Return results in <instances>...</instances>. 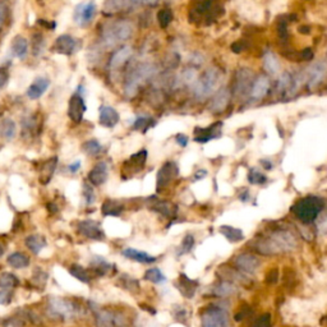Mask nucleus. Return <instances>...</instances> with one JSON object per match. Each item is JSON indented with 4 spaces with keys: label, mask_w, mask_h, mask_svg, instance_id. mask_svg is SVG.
<instances>
[{
    "label": "nucleus",
    "mask_w": 327,
    "mask_h": 327,
    "mask_svg": "<svg viewBox=\"0 0 327 327\" xmlns=\"http://www.w3.org/2000/svg\"><path fill=\"white\" fill-rule=\"evenodd\" d=\"M133 33V27L128 22H118V23L110 24L104 32V45L106 48H114L118 44L128 40Z\"/></svg>",
    "instance_id": "20e7f679"
},
{
    "label": "nucleus",
    "mask_w": 327,
    "mask_h": 327,
    "mask_svg": "<svg viewBox=\"0 0 327 327\" xmlns=\"http://www.w3.org/2000/svg\"><path fill=\"white\" fill-rule=\"evenodd\" d=\"M122 255L128 260H132L134 262H138V264H154L156 261V257L149 255L144 250L136 249V248H125V249H123Z\"/></svg>",
    "instance_id": "dca6fc26"
},
{
    "label": "nucleus",
    "mask_w": 327,
    "mask_h": 327,
    "mask_svg": "<svg viewBox=\"0 0 327 327\" xmlns=\"http://www.w3.org/2000/svg\"><path fill=\"white\" fill-rule=\"evenodd\" d=\"M54 60L56 61V63L59 64V65H61V67H64V65H67V56L65 55H61V54H56V55H54Z\"/></svg>",
    "instance_id": "5fc2aeb1"
},
{
    "label": "nucleus",
    "mask_w": 327,
    "mask_h": 327,
    "mask_svg": "<svg viewBox=\"0 0 327 327\" xmlns=\"http://www.w3.org/2000/svg\"><path fill=\"white\" fill-rule=\"evenodd\" d=\"M144 280L150 282H154V284H164L166 281V276L164 275V272L160 269H149L144 274Z\"/></svg>",
    "instance_id": "473e14b6"
},
{
    "label": "nucleus",
    "mask_w": 327,
    "mask_h": 327,
    "mask_svg": "<svg viewBox=\"0 0 327 327\" xmlns=\"http://www.w3.org/2000/svg\"><path fill=\"white\" fill-rule=\"evenodd\" d=\"M266 175L264 173H261V170H258L257 168H252L248 175V180L252 184H262L266 181Z\"/></svg>",
    "instance_id": "a19ab883"
},
{
    "label": "nucleus",
    "mask_w": 327,
    "mask_h": 327,
    "mask_svg": "<svg viewBox=\"0 0 327 327\" xmlns=\"http://www.w3.org/2000/svg\"><path fill=\"white\" fill-rule=\"evenodd\" d=\"M270 88V80L266 76H261L253 83V87L250 90V97L253 100H261L264 99L267 95V91Z\"/></svg>",
    "instance_id": "a211bd4d"
},
{
    "label": "nucleus",
    "mask_w": 327,
    "mask_h": 327,
    "mask_svg": "<svg viewBox=\"0 0 327 327\" xmlns=\"http://www.w3.org/2000/svg\"><path fill=\"white\" fill-rule=\"evenodd\" d=\"M235 264L238 269L245 274H255L260 267L261 262L256 256L249 255V253H242L235 258Z\"/></svg>",
    "instance_id": "f8f14e48"
},
{
    "label": "nucleus",
    "mask_w": 327,
    "mask_h": 327,
    "mask_svg": "<svg viewBox=\"0 0 327 327\" xmlns=\"http://www.w3.org/2000/svg\"><path fill=\"white\" fill-rule=\"evenodd\" d=\"M113 319H114L115 327H127V319L123 314H113Z\"/></svg>",
    "instance_id": "8fccbe9b"
},
{
    "label": "nucleus",
    "mask_w": 327,
    "mask_h": 327,
    "mask_svg": "<svg viewBox=\"0 0 327 327\" xmlns=\"http://www.w3.org/2000/svg\"><path fill=\"white\" fill-rule=\"evenodd\" d=\"M198 282H194L193 280L188 279L186 275H181L180 280H179V290L186 298H192L196 293V287H197Z\"/></svg>",
    "instance_id": "b1692460"
},
{
    "label": "nucleus",
    "mask_w": 327,
    "mask_h": 327,
    "mask_svg": "<svg viewBox=\"0 0 327 327\" xmlns=\"http://www.w3.org/2000/svg\"><path fill=\"white\" fill-rule=\"evenodd\" d=\"M70 274L76 277V279L80 280L81 282H87L88 281V275L85 270L81 266H73L70 269Z\"/></svg>",
    "instance_id": "49530a36"
},
{
    "label": "nucleus",
    "mask_w": 327,
    "mask_h": 327,
    "mask_svg": "<svg viewBox=\"0 0 327 327\" xmlns=\"http://www.w3.org/2000/svg\"><path fill=\"white\" fill-rule=\"evenodd\" d=\"M322 208H323V202L321 201V198L309 197L296 203L293 207V212L296 213L299 220L307 224L316 220L317 216L321 213Z\"/></svg>",
    "instance_id": "7ed1b4c3"
},
{
    "label": "nucleus",
    "mask_w": 327,
    "mask_h": 327,
    "mask_svg": "<svg viewBox=\"0 0 327 327\" xmlns=\"http://www.w3.org/2000/svg\"><path fill=\"white\" fill-rule=\"evenodd\" d=\"M76 151H77V144H76V142L68 141L64 143L63 149H61V155H63V157H65V159H69V157H72L73 155L76 154Z\"/></svg>",
    "instance_id": "a18cd8bd"
},
{
    "label": "nucleus",
    "mask_w": 327,
    "mask_h": 327,
    "mask_svg": "<svg viewBox=\"0 0 327 327\" xmlns=\"http://www.w3.org/2000/svg\"><path fill=\"white\" fill-rule=\"evenodd\" d=\"M8 264L11 265L13 269H24L29 265V261L27 258V256H24L23 253H12L8 257Z\"/></svg>",
    "instance_id": "7c9ffc66"
},
{
    "label": "nucleus",
    "mask_w": 327,
    "mask_h": 327,
    "mask_svg": "<svg viewBox=\"0 0 327 327\" xmlns=\"http://www.w3.org/2000/svg\"><path fill=\"white\" fill-rule=\"evenodd\" d=\"M220 233L229 240V242H232V243L242 242V240L244 239V234H243L242 230L238 228H233V226H229V225L220 226Z\"/></svg>",
    "instance_id": "5701e85b"
},
{
    "label": "nucleus",
    "mask_w": 327,
    "mask_h": 327,
    "mask_svg": "<svg viewBox=\"0 0 327 327\" xmlns=\"http://www.w3.org/2000/svg\"><path fill=\"white\" fill-rule=\"evenodd\" d=\"M144 0H109L106 4V9L112 12L120 11V9H127L130 7L138 6L139 3H142Z\"/></svg>",
    "instance_id": "a878e982"
},
{
    "label": "nucleus",
    "mask_w": 327,
    "mask_h": 327,
    "mask_svg": "<svg viewBox=\"0 0 327 327\" xmlns=\"http://www.w3.org/2000/svg\"><path fill=\"white\" fill-rule=\"evenodd\" d=\"M132 53H133V51H132V48H130V46H124V48L120 49L119 51H117L112 59L113 69H117V68L122 67L123 64H124L125 61L130 58Z\"/></svg>",
    "instance_id": "393cba45"
},
{
    "label": "nucleus",
    "mask_w": 327,
    "mask_h": 327,
    "mask_svg": "<svg viewBox=\"0 0 327 327\" xmlns=\"http://www.w3.org/2000/svg\"><path fill=\"white\" fill-rule=\"evenodd\" d=\"M221 73L216 68L207 69L202 75V77L197 78L194 83V95L198 100L207 99L220 87Z\"/></svg>",
    "instance_id": "f03ea898"
},
{
    "label": "nucleus",
    "mask_w": 327,
    "mask_h": 327,
    "mask_svg": "<svg viewBox=\"0 0 327 327\" xmlns=\"http://www.w3.org/2000/svg\"><path fill=\"white\" fill-rule=\"evenodd\" d=\"M12 203L19 210L29 207L32 203V198L28 193L26 183L18 175H13L11 178V189H9Z\"/></svg>",
    "instance_id": "39448f33"
},
{
    "label": "nucleus",
    "mask_w": 327,
    "mask_h": 327,
    "mask_svg": "<svg viewBox=\"0 0 327 327\" xmlns=\"http://www.w3.org/2000/svg\"><path fill=\"white\" fill-rule=\"evenodd\" d=\"M81 193H82L83 198H85V201L87 205H92V203L95 202V200H96L95 191H93V188L88 183L83 184V189Z\"/></svg>",
    "instance_id": "37998d69"
},
{
    "label": "nucleus",
    "mask_w": 327,
    "mask_h": 327,
    "mask_svg": "<svg viewBox=\"0 0 327 327\" xmlns=\"http://www.w3.org/2000/svg\"><path fill=\"white\" fill-rule=\"evenodd\" d=\"M49 311L58 318L69 319L77 314V307L70 302L64 301L59 297H54V298H50V302H49Z\"/></svg>",
    "instance_id": "1a4fd4ad"
},
{
    "label": "nucleus",
    "mask_w": 327,
    "mask_h": 327,
    "mask_svg": "<svg viewBox=\"0 0 327 327\" xmlns=\"http://www.w3.org/2000/svg\"><path fill=\"white\" fill-rule=\"evenodd\" d=\"M102 210H104V212L106 213V215L115 216L123 210V206L120 205V203L118 202V201L110 200V201H107L106 203H105L104 207H102Z\"/></svg>",
    "instance_id": "ea45409f"
},
{
    "label": "nucleus",
    "mask_w": 327,
    "mask_h": 327,
    "mask_svg": "<svg viewBox=\"0 0 327 327\" xmlns=\"http://www.w3.org/2000/svg\"><path fill=\"white\" fill-rule=\"evenodd\" d=\"M91 306H93L95 309V319L96 326L97 327H115L114 319H113V313L107 311H100L97 309V304L95 301L91 302Z\"/></svg>",
    "instance_id": "6ab92c4d"
},
{
    "label": "nucleus",
    "mask_w": 327,
    "mask_h": 327,
    "mask_svg": "<svg viewBox=\"0 0 327 327\" xmlns=\"http://www.w3.org/2000/svg\"><path fill=\"white\" fill-rule=\"evenodd\" d=\"M202 327H229V316L225 309L220 307L207 308L201 316Z\"/></svg>",
    "instance_id": "6e6552de"
},
{
    "label": "nucleus",
    "mask_w": 327,
    "mask_h": 327,
    "mask_svg": "<svg viewBox=\"0 0 327 327\" xmlns=\"http://www.w3.org/2000/svg\"><path fill=\"white\" fill-rule=\"evenodd\" d=\"M14 157V151L11 147H6L0 151V165L8 164L12 159Z\"/></svg>",
    "instance_id": "de8ad7c7"
},
{
    "label": "nucleus",
    "mask_w": 327,
    "mask_h": 327,
    "mask_svg": "<svg viewBox=\"0 0 327 327\" xmlns=\"http://www.w3.org/2000/svg\"><path fill=\"white\" fill-rule=\"evenodd\" d=\"M33 19H35V14L31 13V14H29V24H32V23H33V22H35V21H33Z\"/></svg>",
    "instance_id": "680f3d73"
},
{
    "label": "nucleus",
    "mask_w": 327,
    "mask_h": 327,
    "mask_svg": "<svg viewBox=\"0 0 327 327\" xmlns=\"http://www.w3.org/2000/svg\"><path fill=\"white\" fill-rule=\"evenodd\" d=\"M99 117L104 127H114L119 122V114L110 106L102 107L101 112L99 113Z\"/></svg>",
    "instance_id": "4be33fe9"
},
{
    "label": "nucleus",
    "mask_w": 327,
    "mask_h": 327,
    "mask_svg": "<svg viewBox=\"0 0 327 327\" xmlns=\"http://www.w3.org/2000/svg\"><path fill=\"white\" fill-rule=\"evenodd\" d=\"M174 314H176V321H186L187 318V311L181 307H176V311H174Z\"/></svg>",
    "instance_id": "864d4df0"
},
{
    "label": "nucleus",
    "mask_w": 327,
    "mask_h": 327,
    "mask_svg": "<svg viewBox=\"0 0 327 327\" xmlns=\"http://www.w3.org/2000/svg\"><path fill=\"white\" fill-rule=\"evenodd\" d=\"M3 255H4V248H3V245L0 244V257H2Z\"/></svg>",
    "instance_id": "e2e57ef3"
},
{
    "label": "nucleus",
    "mask_w": 327,
    "mask_h": 327,
    "mask_svg": "<svg viewBox=\"0 0 327 327\" xmlns=\"http://www.w3.org/2000/svg\"><path fill=\"white\" fill-rule=\"evenodd\" d=\"M83 150H85L86 154L91 155V156H95V155L101 152V144L97 141H88L83 144Z\"/></svg>",
    "instance_id": "c03bdc74"
},
{
    "label": "nucleus",
    "mask_w": 327,
    "mask_h": 327,
    "mask_svg": "<svg viewBox=\"0 0 327 327\" xmlns=\"http://www.w3.org/2000/svg\"><path fill=\"white\" fill-rule=\"evenodd\" d=\"M93 14H95V6L93 3H87L82 7V9H80L78 13V23L86 24L92 19Z\"/></svg>",
    "instance_id": "2f4dec72"
},
{
    "label": "nucleus",
    "mask_w": 327,
    "mask_h": 327,
    "mask_svg": "<svg viewBox=\"0 0 327 327\" xmlns=\"http://www.w3.org/2000/svg\"><path fill=\"white\" fill-rule=\"evenodd\" d=\"M73 11L72 8H65L64 11H61V13L59 14L58 19H56V32L60 33V32H64L67 29V27L70 24V21H72Z\"/></svg>",
    "instance_id": "cd10ccee"
},
{
    "label": "nucleus",
    "mask_w": 327,
    "mask_h": 327,
    "mask_svg": "<svg viewBox=\"0 0 327 327\" xmlns=\"http://www.w3.org/2000/svg\"><path fill=\"white\" fill-rule=\"evenodd\" d=\"M4 181H6V176H4L3 174H0V187L3 186Z\"/></svg>",
    "instance_id": "052dcab7"
},
{
    "label": "nucleus",
    "mask_w": 327,
    "mask_h": 327,
    "mask_svg": "<svg viewBox=\"0 0 327 327\" xmlns=\"http://www.w3.org/2000/svg\"><path fill=\"white\" fill-rule=\"evenodd\" d=\"M70 2H72L73 4H78V3H81V2H83V0H70Z\"/></svg>",
    "instance_id": "0e129e2a"
},
{
    "label": "nucleus",
    "mask_w": 327,
    "mask_h": 327,
    "mask_svg": "<svg viewBox=\"0 0 327 327\" xmlns=\"http://www.w3.org/2000/svg\"><path fill=\"white\" fill-rule=\"evenodd\" d=\"M264 67L266 69V72L269 75H271L272 77L277 76L281 70V65H280L279 59L276 58L275 54H272L271 51H267L264 56Z\"/></svg>",
    "instance_id": "aec40b11"
},
{
    "label": "nucleus",
    "mask_w": 327,
    "mask_h": 327,
    "mask_svg": "<svg viewBox=\"0 0 327 327\" xmlns=\"http://www.w3.org/2000/svg\"><path fill=\"white\" fill-rule=\"evenodd\" d=\"M65 194H67L68 200L73 202L75 205H78L81 200V186L78 181L72 180L65 187Z\"/></svg>",
    "instance_id": "c756f323"
},
{
    "label": "nucleus",
    "mask_w": 327,
    "mask_h": 327,
    "mask_svg": "<svg viewBox=\"0 0 327 327\" xmlns=\"http://www.w3.org/2000/svg\"><path fill=\"white\" fill-rule=\"evenodd\" d=\"M49 86H50L49 81L44 80V78L35 81V82L31 83L28 87V97L31 100L39 99V97H41V96L46 92V90L49 88Z\"/></svg>",
    "instance_id": "412c9836"
},
{
    "label": "nucleus",
    "mask_w": 327,
    "mask_h": 327,
    "mask_svg": "<svg viewBox=\"0 0 327 327\" xmlns=\"http://www.w3.org/2000/svg\"><path fill=\"white\" fill-rule=\"evenodd\" d=\"M32 78H33V73L28 69H19L17 70L16 75L11 78L9 81V91L12 92H23L24 90L29 87L32 82Z\"/></svg>",
    "instance_id": "9b49d317"
},
{
    "label": "nucleus",
    "mask_w": 327,
    "mask_h": 327,
    "mask_svg": "<svg viewBox=\"0 0 327 327\" xmlns=\"http://www.w3.org/2000/svg\"><path fill=\"white\" fill-rule=\"evenodd\" d=\"M80 168H81V160H76V161H73L72 164L68 166V169H69L70 173H77L78 169Z\"/></svg>",
    "instance_id": "4d7b16f0"
},
{
    "label": "nucleus",
    "mask_w": 327,
    "mask_h": 327,
    "mask_svg": "<svg viewBox=\"0 0 327 327\" xmlns=\"http://www.w3.org/2000/svg\"><path fill=\"white\" fill-rule=\"evenodd\" d=\"M298 245L296 235L286 230L272 233L264 240H260L257 244L258 252L262 255H279L284 252H292Z\"/></svg>",
    "instance_id": "f257e3e1"
},
{
    "label": "nucleus",
    "mask_w": 327,
    "mask_h": 327,
    "mask_svg": "<svg viewBox=\"0 0 327 327\" xmlns=\"http://www.w3.org/2000/svg\"><path fill=\"white\" fill-rule=\"evenodd\" d=\"M2 134L6 139L14 138V136H16V124H14L13 120H4L3 124H2Z\"/></svg>",
    "instance_id": "4c0bfd02"
},
{
    "label": "nucleus",
    "mask_w": 327,
    "mask_h": 327,
    "mask_svg": "<svg viewBox=\"0 0 327 327\" xmlns=\"http://www.w3.org/2000/svg\"><path fill=\"white\" fill-rule=\"evenodd\" d=\"M250 87V76L248 70H239L238 75V83H237V92L245 93V91L249 90Z\"/></svg>",
    "instance_id": "72a5a7b5"
},
{
    "label": "nucleus",
    "mask_w": 327,
    "mask_h": 327,
    "mask_svg": "<svg viewBox=\"0 0 327 327\" xmlns=\"http://www.w3.org/2000/svg\"><path fill=\"white\" fill-rule=\"evenodd\" d=\"M95 2H96V3H101L102 0H95Z\"/></svg>",
    "instance_id": "69168bd1"
},
{
    "label": "nucleus",
    "mask_w": 327,
    "mask_h": 327,
    "mask_svg": "<svg viewBox=\"0 0 327 327\" xmlns=\"http://www.w3.org/2000/svg\"><path fill=\"white\" fill-rule=\"evenodd\" d=\"M193 245H194V238L189 234L186 235V237H184V239L181 240L180 248H179V256L187 255V253L191 252V249L193 248Z\"/></svg>",
    "instance_id": "79ce46f5"
},
{
    "label": "nucleus",
    "mask_w": 327,
    "mask_h": 327,
    "mask_svg": "<svg viewBox=\"0 0 327 327\" xmlns=\"http://www.w3.org/2000/svg\"><path fill=\"white\" fill-rule=\"evenodd\" d=\"M26 245L28 249H31L32 252L36 253V255H39V253H40L41 250L46 247V242H45V239L41 237V235L33 234V235H29V237H27Z\"/></svg>",
    "instance_id": "bb28decb"
},
{
    "label": "nucleus",
    "mask_w": 327,
    "mask_h": 327,
    "mask_svg": "<svg viewBox=\"0 0 327 327\" xmlns=\"http://www.w3.org/2000/svg\"><path fill=\"white\" fill-rule=\"evenodd\" d=\"M27 48H28V46H27V41L24 40V39H19V40H17L16 43L13 44V46H12V53H13L14 56L22 59L26 56Z\"/></svg>",
    "instance_id": "e433bc0d"
},
{
    "label": "nucleus",
    "mask_w": 327,
    "mask_h": 327,
    "mask_svg": "<svg viewBox=\"0 0 327 327\" xmlns=\"http://www.w3.org/2000/svg\"><path fill=\"white\" fill-rule=\"evenodd\" d=\"M155 73V68L152 64H141L139 67H137L133 70V73L130 75L129 80L127 81V86H125V93L128 96H133L137 92L139 86L149 80L152 75Z\"/></svg>",
    "instance_id": "423d86ee"
},
{
    "label": "nucleus",
    "mask_w": 327,
    "mask_h": 327,
    "mask_svg": "<svg viewBox=\"0 0 327 327\" xmlns=\"http://www.w3.org/2000/svg\"><path fill=\"white\" fill-rule=\"evenodd\" d=\"M270 321H271V318H270L269 314H266V316H262L261 318H258L257 321H256L255 327H269Z\"/></svg>",
    "instance_id": "3c124183"
},
{
    "label": "nucleus",
    "mask_w": 327,
    "mask_h": 327,
    "mask_svg": "<svg viewBox=\"0 0 327 327\" xmlns=\"http://www.w3.org/2000/svg\"><path fill=\"white\" fill-rule=\"evenodd\" d=\"M12 219H13V215H12L11 210H9L8 206L6 203H2L0 205V232H7L9 230L12 225Z\"/></svg>",
    "instance_id": "c85d7f7f"
},
{
    "label": "nucleus",
    "mask_w": 327,
    "mask_h": 327,
    "mask_svg": "<svg viewBox=\"0 0 327 327\" xmlns=\"http://www.w3.org/2000/svg\"><path fill=\"white\" fill-rule=\"evenodd\" d=\"M178 175V166L174 162H166L157 173V189L165 188Z\"/></svg>",
    "instance_id": "ddd939ff"
},
{
    "label": "nucleus",
    "mask_w": 327,
    "mask_h": 327,
    "mask_svg": "<svg viewBox=\"0 0 327 327\" xmlns=\"http://www.w3.org/2000/svg\"><path fill=\"white\" fill-rule=\"evenodd\" d=\"M235 292H237V287H235L233 284H230V282H226V281L220 282V284L216 285L215 289H213L215 296L217 297L233 296Z\"/></svg>",
    "instance_id": "f704fd0d"
},
{
    "label": "nucleus",
    "mask_w": 327,
    "mask_h": 327,
    "mask_svg": "<svg viewBox=\"0 0 327 327\" xmlns=\"http://www.w3.org/2000/svg\"><path fill=\"white\" fill-rule=\"evenodd\" d=\"M17 284H18V280L14 275L8 274V272L0 275V287L9 289V287H14Z\"/></svg>",
    "instance_id": "58836bf2"
},
{
    "label": "nucleus",
    "mask_w": 327,
    "mask_h": 327,
    "mask_svg": "<svg viewBox=\"0 0 327 327\" xmlns=\"http://www.w3.org/2000/svg\"><path fill=\"white\" fill-rule=\"evenodd\" d=\"M54 277L56 281L59 282L61 287L64 290L70 293H86L87 292V286L83 282H81L80 280L76 279L70 272L65 271L61 267L55 266L54 269Z\"/></svg>",
    "instance_id": "0eeeda50"
},
{
    "label": "nucleus",
    "mask_w": 327,
    "mask_h": 327,
    "mask_svg": "<svg viewBox=\"0 0 327 327\" xmlns=\"http://www.w3.org/2000/svg\"><path fill=\"white\" fill-rule=\"evenodd\" d=\"M91 249H92V252L96 253L97 256L105 255V253H107V250H109V249H107L106 245L102 244V243H100V242L95 243V244H93L92 247H91Z\"/></svg>",
    "instance_id": "09e8293b"
},
{
    "label": "nucleus",
    "mask_w": 327,
    "mask_h": 327,
    "mask_svg": "<svg viewBox=\"0 0 327 327\" xmlns=\"http://www.w3.org/2000/svg\"><path fill=\"white\" fill-rule=\"evenodd\" d=\"M176 142H178L181 147H186L187 144H188V137L184 136V134H178V136H176Z\"/></svg>",
    "instance_id": "13d9d810"
},
{
    "label": "nucleus",
    "mask_w": 327,
    "mask_h": 327,
    "mask_svg": "<svg viewBox=\"0 0 327 327\" xmlns=\"http://www.w3.org/2000/svg\"><path fill=\"white\" fill-rule=\"evenodd\" d=\"M11 301V292L8 290H2L0 292V306H6Z\"/></svg>",
    "instance_id": "603ef678"
},
{
    "label": "nucleus",
    "mask_w": 327,
    "mask_h": 327,
    "mask_svg": "<svg viewBox=\"0 0 327 327\" xmlns=\"http://www.w3.org/2000/svg\"><path fill=\"white\" fill-rule=\"evenodd\" d=\"M154 210L159 211L161 215L166 216V217H171L174 213V207L170 202H166V201H156L154 203Z\"/></svg>",
    "instance_id": "c9c22d12"
},
{
    "label": "nucleus",
    "mask_w": 327,
    "mask_h": 327,
    "mask_svg": "<svg viewBox=\"0 0 327 327\" xmlns=\"http://www.w3.org/2000/svg\"><path fill=\"white\" fill-rule=\"evenodd\" d=\"M318 230L321 233H327V216H323L322 220L318 223Z\"/></svg>",
    "instance_id": "6e6d98bb"
},
{
    "label": "nucleus",
    "mask_w": 327,
    "mask_h": 327,
    "mask_svg": "<svg viewBox=\"0 0 327 327\" xmlns=\"http://www.w3.org/2000/svg\"><path fill=\"white\" fill-rule=\"evenodd\" d=\"M107 178H109V166L105 161L96 164L92 170L90 171V174H88V179L95 186H101L107 180Z\"/></svg>",
    "instance_id": "4468645a"
},
{
    "label": "nucleus",
    "mask_w": 327,
    "mask_h": 327,
    "mask_svg": "<svg viewBox=\"0 0 327 327\" xmlns=\"http://www.w3.org/2000/svg\"><path fill=\"white\" fill-rule=\"evenodd\" d=\"M327 77V64L324 61H316L307 69L306 82L311 88L317 87Z\"/></svg>",
    "instance_id": "9d476101"
},
{
    "label": "nucleus",
    "mask_w": 327,
    "mask_h": 327,
    "mask_svg": "<svg viewBox=\"0 0 327 327\" xmlns=\"http://www.w3.org/2000/svg\"><path fill=\"white\" fill-rule=\"evenodd\" d=\"M81 234L85 235L86 238L92 240H100L104 235V232L99 226V224L93 220H85L80 224Z\"/></svg>",
    "instance_id": "2eb2a0df"
},
{
    "label": "nucleus",
    "mask_w": 327,
    "mask_h": 327,
    "mask_svg": "<svg viewBox=\"0 0 327 327\" xmlns=\"http://www.w3.org/2000/svg\"><path fill=\"white\" fill-rule=\"evenodd\" d=\"M230 100V93L226 88H221L216 92V95L213 96L212 101H211L210 110L213 113H221L226 109Z\"/></svg>",
    "instance_id": "f3484780"
},
{
    "label": "nucleus",
    "mask_w": 327,
    "mask_h": 327,
    "mask_svg": "<svg viewBox=\"0 0 327 327\" xmlns=\"http://www.w3.org/2000/svg\"><path fill=\"white\" fill-rule=\"evenodd\" d=\"M261 164H262V166H264V169H266V170H271V169H272V164L270 161H266V160H262V161H261Z\"/></svg>",
    "instance_id": "bf43d9fd"
}]
</instances>
